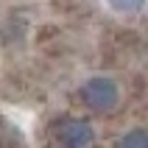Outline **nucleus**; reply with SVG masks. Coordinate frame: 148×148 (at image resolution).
<instances>
[{
    "instance_id": "7ed1b4c3",
    "label": "nucleus",
    "mask_w": 148,
    "mask_h": 148,
    "mask_svg": "<svg viewBox=\"0 0 148 148\" xmlns=\"http://www.w3.org/2000/svg\"><path fill=\"white\" fill-rule=\"evenodd\" d=\"M120 148H148V137L143 129H134V132H126L123 140H120Z\"/></svg>"
},
{
    "instance_id": "20e7f679",
    "label": "nucleus",
    "mask_w": 148,
    "mask_h": 148,
    "mask_svg": "<svg viewBox=\"0 0 148 148\" xmlns=\"http://www.w3.org/2000/svg\"><path fill=\"white\" fill-rule=\"evenodd\" d=\"M109 3H112V8H117V11H126V14H132V11H140L145 0H109Z\"/></svg>"
},
{
    "instance_id": "f257e3e1",
    "label": "nucleus",
    "mask_w": 148,
    "mask_h": 148,
    "mask_svg": "<svg viewBox=\"0 0 148 148\" xmlns=\"http://www.w3.org/2000/svg\"><path fill=\"white\" fill-rule=\"evenodd\" d=\"M81 101L92 112H115L117 103H120V90H117V84L106 75H95L90 81H84L81 87Z\"/></svg>"
},
{
    "instance_id": "f03ea898",
    "label": "nucleus",
    "mask_w": 148,
    "mask_h": 148,
    "mask_svg": "<svg viewBox=\"0 0 148 148\" xmlns=\"http://www.w3.org/2000/svg\"><path fill=\"white\" fill-rule=\"evenodd\" d=\"M95 140V132L87 120L78 117H67L56 126V143L59 148H90Z\"/></svg>"
}]
</instances>
